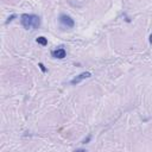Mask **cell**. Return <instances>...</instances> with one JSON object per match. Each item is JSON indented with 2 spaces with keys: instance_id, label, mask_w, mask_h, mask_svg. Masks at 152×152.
Wrapping results in <instances>:
<instances>
[{
  "instance_id": "obj_3",
  "label": "cell",
  "mask_w": 152,
  "mask_h": 152,
  "mask_svg": "<svg viewBox=\"0 0 152 152\" xmlns=\"http://www.w3.org/2000/svg\"><path fill=\"white\" fill-rule=\"evenodd\" d=\"M89 77H91V74H90L89 71H86V72H82V74H80L78 76L74 77V78L70 81V83L75 86V84H78V83H81L83 80H86V78H89Z\"/></svg>"
},
{
  "instance_id": "obj_7",
  "label": "cell",
  "mask_w": 152,
  "mask_h": 152,
  "mask_svg": "<svg viewBox=\"0 0 152 152\" xmlns=\"http://www.w3.org/2000/svg\"><path fill=\"white\" fill-rule=\"evenodd\" d=\"M148 40H150V43H151V44H152V34H151V36H150V39H148Z\"/></svg>"
},
{
  "instance_id": "obj_1",
  "label": "cell",
  "mask_w": 152,
  "mask_h": 152,
  "mask_svg": "<svg viewBox=\"0 0 152 152\" xmlns=\"http://www.w3.org/2000/svg\"><path fill=\"white\" fill-rule=\"evenodd\" d=\"M20 23L26 30L38 28L40 26V18L36 14H27L24 13L20 15Z\"/></svg>"
},
{
  "instance_id": "obj_2",
  "label": "cell",
  "mask_w": 152,
  "mask_h": 152,
  "mask_svg": "<svg viewBox=\"0 0 152 152\" xmlns=\"http://www.w3.org/2000/svg\"><path fill=\"white\" fill-rule=\"evenodd\" d=\"M59 23H61L63 26H65V27H74V25H75L74 20H72L69 15H66V14H62V15L59 17Z\"/></svg>"
},
{
  "instance_id": "obj_6",
  "label": "cell",
  "mask_w": 152,
  "mask_h": 152,
  "mask_svg": "<svg viewBox=\"0 0 152 152\" xmlns=\"http://www.w3.org/2000/svg\"><path fill=\"white\" fill-rule=\"evenodd\" d=\"M38 66L40 68V70H42L43 72H45V71H46V69H45V66H44V64H43V63H39V64H38Z\"/></svg>"
},
{
  "instance_id": "obj_4",
  "label": "cell",
  "mask_w": 152,
  "mask_h": 152,
  "mask_svg": "<svg viewBox=\"0 0 152 152\" xmlns=\"http://www.w3.org/2000/svg\"><path fill=\"white\" fill-rule=\"evenodd\" d=\"M51 55H52V57H55V58H59V59H62V58L65 57L66 52H65V50H64L63 48H58V49L53 50V51L51 52Z\"/></svg>"
},
{
  "instance_id": "obj_5",
  "label": "cell",
  "mask_w": 152,
  "mask_h": 152,
  "mask_svg": "<svg viewBox=\"0 0 152 152\" xmlns=\"http://www.w3.org/2000/svg\"><path fill=\"white\" fill-rule=\"evenodd\" d=\"M36 42H37L38 44H40V45H43V46H45V45L48 44V39H46L45 37H38V38L36 39Z\"/></svg>"
}]
</instances>
